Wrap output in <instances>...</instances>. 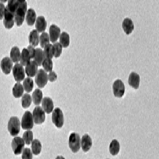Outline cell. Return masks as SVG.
<instances>
[{
  "label": "cell",
  "mask_w": 159,
  "mask_h": 159,
  "mask_svg": "<svg viewBox=\"0 0 159 159\" xmlns=\"http://www.w3.org/2000/svg\"><path fill=\"white\" fill-rule=\"evenodd\" d=\"M5 7L3 3H0V20H2L4 17Z\"/></svg>",
  "instance_id": "39"
},
{
  "label": "cell",
  "mask_w": 159,
  "mask_h": 159,
  "mask_svg": "<svg viewBox=\"0 0 159 159\" xmlns=\"http://www.w3.org/2000/svg\"><path fill=\"white\" fill-rule=\"evenodd\" d=\"M36 20V14L35 11L33 8H30L27 10L25 16V20L28 25H33L35 23Z\"/></svg>",
  "instance_id": "20"
},
{
  "label": "cell",
  "mask_w": 159,
  "mask_h": 159,
  "mask_svg": "<svg viewBox=\"0 0 159 159\" xmlns=\"http://www.w3.org/2000/svg\"><path fill=\"white\" fill-rule=\"evenodd\" d=\"M35 82L39 88H43L48 82V75L43 70H39L36 75Z\"/></svg>",
  "instance_id": "9"
},
{
  "label": "cell",
  "mask_w": 159,
  "mask_h": 159,
  "mask_svg": "<svg viewBox=\"0 0 159 159\" xmlns=\"http://www.w3.org/2000/svg\"><path fill=\"white\" fill-rule=\"evenodd\" d=\"M12 93L16 98H20L24 93V87L20 83L15 84L14 87L12 89Z\"/></svg>",
  "instance_id": "29"
},
{
  "label": "cell",
  "mask_w": 159,
  "mask_h": 159,
  "mask_svg": "<svg viewBox=\"0 0 159 159\" xmlns=\"http://www.w3.org/2000/svg\"><path fill=\"white\" fill-rule=\"evenodd\" d=\"M61 34L60 28L55 24H52L49 28L50 41L52 43H56Z\"/></svg>",
  "instance_id": "12"
},
{
  "label": "cell",
  "mask_w": 159,
  "mask_h": 159,
  "mask_svg": "<svg viewBox=\"0 0 159 159\" xmlns=\"http://www.w3.org/2000/svg\"><path fill=\"white\" fill-rule=\"evenodd\" d=\"M29 42L30 46L33 47L38 46L39 43V36L36 30H33L29 36Z\"/></svg>",
  "instance_id": "21"
},
{
  "label": "cell",
  "mask_w": 159,
  "mask_h": 159,
  "mask_svg": "<svg viewBox=\"0 0 159 159\" xmlns=\"http://www.w3.org/2000/svg\"><path fill=\"white\" fill-rule=\"evenodd\" d=\"M22 86L24 87V90H25V92H31L34 87L33 80L31 78H29V77L26 78L25 79H24Z\"/></svg>",
  "instance_id": "30"
},
{
  "label": "cell",
  "mask_w": 159,
  "mask_h": 159,
  "mask_svg": "<svg viewBox=\"0 0 159 159\" xmlns=\"http://www.w3.org/2000/svg\"><path fill=\"white\" fill-rule=\"evenodd\" d=\"M32 115L33 118V121L36 124H42L45 120V111L40 107H36L34 109Z\"/></svg>",
  "instance_id": "8"
},
{
  "label": "cell",
  "mask_w": 159,
  "mask_h": 159,
  "mask_svg": "<svg viewBox=\"0 0 159 159\" xmlns=\"http://www.w3.org/2000/svg\"><path fill=\"white\" fill-rule=\"evenodd\" d=\"M53 50H54V56L56 58L59 57L62 51V47L61 45L58 42L55 43L53 45Z\"/></svg>",
  "instance_id": "36"
},
{
  "label": "cell",
  "mask_w": 159,
  "mask_h": 159,
  "mask_svg": "<svg viewBox=\"0 0 159 159\" xmlns=\"http://www.w3.org/2000/svg\"><path fill=\"white\" fill-rule=\"evenodd\" d=\"M3 18H4L3 24H4L5 27L8 30L12 28L15 23L14 15V14H12L11 12H10L7 7H5Z\"/></svg>",
  "instance_id": "11"
},
{
  "label": "cell",
  "mask_w": 159,
  "mask_h": 159,
  "mask_svg": "<svg viewBox=\"0 0 159 159\" xmlns=\"http://www.w3.org/2000/svg\"><path fill=\"white\" fill-rule=\"evenodd\" d=\"M60 39V44L62 47V48H67L70 45V35L66 32H62L59 36Z\"/></svg>",
  "instance_id": "27"
},
{
  "label": "cell",
  "mask_w": 159,
  "mask_h": 159,
  "mask_svg": "<svg viewBox=\"0 0 159 159\" xmlns=\"http://www.w3.org/2000/svg\"><path fill=\"white\" fill-rule=\"evenodd\" d=\"M32 99L34 104L36 106H38L42 101L43 99V93L40 89H36L33 93Z\"/></svg>",
  "instance_id": "24"
},
{
  "label": "cell",
  "mask_w": 159,
  "mask_h": 159,
  "mask_svg": "<svg viewBox=\"0 0 159 159\" xmlns=\"http://www.w3.org/2000/svg\"><path fill=\"white\" fill-rule=\"evenodd\" d=\"M13 75H14V79L16 82H20L24 80L25 78V71L23 66L20 64H16V65L13 67Z\"/></svg>",
  "instance_id": "10"
},
{
  "label": "cell",
  "mask_w": 159,
  "mask_h": 159,
  "mask_svg": "<svg viewBox=\"0 0 159 159\" xmlns=\"http://www.w3.org/2000/svg\"><path fill=\"white\" fill-rule=\"evenodd\" d=\"M27 50H28V52L30 54L31 59H34V55H35V49H34V48L32 46H29L28 47Z\"/></svg>",
  "instance_id": "40"
},
{
  "label": "cell",
  "mask_w": 159,
  "mask_h": 159,
  "mask_svg": "<svg viewBox=\"0 0 159 159\" xmlns=\"http://www.w3.org/2000/svg\"><path fill=\"white\" fill-rule=\"evenodd\" d=\"M0 67L5 75H9L13 68V62L10 57H4L0 63Z\"/></svg>",
  "instance_id": "13"
},
{
  "label": "cell",
  "mask_w": 159,
  "mask_h": 159,
  "mask_svg": "<svg viewBox=\"0 0 159 159\" xmlns=\"http://www.w3.org/2000/svg\"><path fill=\"white\" fill-rule=\"evenodd\" d=\"M22 139L24 140L25 144L27 145H30L32 141H33V133L31 130H27L25 131L24 134Z\"/></svg>",
  "instance_id": "34"
},
{
  "label": "cell",
  "mask_w": 159,
  "mask_h": 159,
  "mask_svg": "<svg viewBox=\"0 0 159 159\" xmlns=\"http://www.w3.org/2000/svg\"><path fill=\"white\" fill-rule=\"evenodd\" d=\"M43 54L45 57L47 59H52L54 57V50H53V45L51 44H48L44 47Z\"/></svg>",
  "instance_id": "32"
},
{
  "label": "cell",
  "mask_w": 159,
  "mask_h": 159,
  "mask_svg": "<svg viewBox=\"0 0 159 159\" xmlns=\"http://www.w3.org/2000/svg\"><path fill=\"white\" fill-rule=\"evenodd\" d=\"M120 147L119 142L116 139H113L110 144V152L113 156L116 155L120 152Z\"/></svg>",
  "instance_id": "28"
},
{
  "label": "cell",
  "mask_w": 159,
  "mask_h": 159,
  "mask_svg": "<svg viewBox=\"0 0 159 159\" xmlns=\"http://www.w3.org/2000/svg\"><path fill=\"white\" fill-rule=\"evenodd\" d=\"M125 85L121 80H116L113 84V93L116 98H122L125 94Z\"/></svg>",
  "instance_id": "7"
},
{
  "label": "cell",
  "mask_w": 159,
  "mask_h": 159,
  "mask_svg": "<svg viewBox=\"0 0 159 159\" xmlns=\"http://www.w3.org/2000/svg\"><path fill=\"white\" fill-rule=\"evenodd\" d=\"M27 2L24 0H19V4L14 13V20L17 26L22 25L27 13Z\"/></svg>",
  "instance_id": "1"
},
{
  "label": "cell",
  "mask_w": 159,
  "mask_h": 159,
  "mask_svg": "<svg viewBox=\"0 0 159 159\" xmlns=\"http://www.w3.org/2000/svg\"><path fill=\"white\" fill-rule=\"evenodd\" d=\"M8 130L12 136H16L19 134L20 130V123L19 118L12 116L10 118L8 123Z\"/></svg>",
  "instance_id": "2"
},
{
  "label": "cell",
  "mask_w": 159,
  "mask_h": 159,
  "mask_svg": "<svg viewBox=\"0 0 159 159\" xmlns=\"http://www.w3.org/2000/svg\"><path fill=\"white\" fill-rule=\"evenodd\" d=\"M81 140L80 136L75 132H73L70 136L69 147L73 153H77L80 148Z\"/></svg>",
  "instance_id": "3"
},
{
  "label": "cell",
  "mask_w": 159,
  "mask_h": 159,
  "mask_svg": "<svg viewBox=\"0 0 159 159\" xmlns=\"http://www.w3.org/2000/svg\"><path fill=\"white\" fill-rule=\"evenodd\" d=\"M34 126V121L32 113L27 111H25L22 118L21 127L24 130H30Z\"/></svg>",
  "instance_id": "5"
},
{
  "label": "cell",
  "mask_w": 159,
  "mask_h": 159,
  "mask_svg": "<svg viewBox=\"0 0 159 159\" xmlns=\"http://www.w3.org/2000/svg\"><path fill=\"white\" fill-rule=\"evenodd\" d=\"M57 78V75L54 71H50L49 72V74L48 75V80H49V81L51 82H55Z\"/></svg>",
  "instance_id": "38"
},
{
  "label": "cell",
  "mask_w": 159,
  "mask_h": 159,
  "mask_svg": "<svg viewBox=\"0 0 159 159\" xmlns=\"http://www.w3.org/2000/svg\"><path fill=\"white\" fill-rule=\"evenodd\" d=\"M56 159H65V158L62 156H57Z\"/></svg>",
  "instance_id": "41"
},
{
  "label": "cell",
  "mask_w": 159,
  "mask_h": 159,
  "mask_svg": "<svg viewBox=\"0 0 159 159\" xmlns=\"http://www.w3.org/2000/svg\"><path fill=\"white\" fill-rule=\"evenodd\" d=\"M30 56L28 52V50L27 48H23L21 54H20V64L23 66H26L30 62Z\"/></svg>",
  "instance_id": "26"
},
{
  "label": "cell",
  "mask_w": 159,
  "mask_h": 159,
  "mask_svg": "<svg viewBox=\"0 0 159 159\" xmlns=\"http://www.w3.org/2000/svg\"><path fill=\"white\" fill-rule=\"evenodd\" d=\"M25 143L20 137H15L11 141V148L14 154L19 155L22 153L24 149Z\"/></svg>",
  "instance_id": "6"
},
{
  "label": "cell",
  "mask_w": 159,
  "mask_h": 159,
  "mask_svg": "<svg viewBox=\"0 0 159 159\" xmlns=\"http://www.w3.org/2000/svg\"><path fill=\"white\" fill-rule=\"evenodd\" d=\"M92 145V140L89 134L83 136L81 140V147L84 152H87L90 150Z\"/></svg>",
  "instance_id": "17"
},
{
  "label": "cell",
  "mask_w": 159,
  "mask_h": 159,
  "mask_svg": "<svg viewBox=\"0 0 159 159\" xmlns=\"http://www.w3.org/2000/svg\"><path fill=\"white\" fill-rule=\"evenodd\" d=\"M42 146L38 139H34L31 143V152L35 155H38L42 152Z\"/></svg>",
  "instance_id": "25"
},
{
  "label": "cell",
  "mask_w": 159,
  "mask_h": 159,
  "mask_svg": "<svg viewBox=\"0 0 159 159\" xmlns=\"http://www.w3.org/2000/svg\"><path fill=\"white\" fill-rule=\"evenodd\" d=\"M128 82H129V84L132 88L134 89H138L139 87V84H140L139 75L135 72L130 73L129 76Z\"/></svg>",
  "instance_id": "14"
},
{
  "label": "cell",
  "mask_w": 159,
  "mask_h": 159,
  "mask_svg": "<svg viewBox=\"0 0 159 159\" xmlns=\"http://www.w3.org/2000/svg\"><path fill=\"white\" fill-rule=\"evenodd\" d=\"M45 59L43 51L39 48H38L35 49V55L34 57V61L37 64L38 66H40L43 61V60Z\"/></svg>",
  "instance_id": "22"
},
{
  "label": "cell",
  "mask_w": 159,
  "mask_h": 159,
  "mask_svg": "<svg viewBox=\"0 0 159 159\" xmlns=\"http://www.w3.org/2000/svg\"><path fill=\"white\" fill-rule=\"evenodd\" d=\"M38 66L34 61H30L25 66V71L26 75L29 76V78L36 76L38 72Z\"/></svg>",
  "instance_id": "15"
},
{
  "label": "cell",
  "mask_w": 159,
  "mask_h": 159,
  "mask_svg": "<svg viewBox=\"0 0 159 159\" xmlns=\"http://www.w3.org/2000/svg\"><path fill=\"white\" fill-rule=\"evenodd\" d=\"M42 65L43 66V68L45 72H50L53 70V62L50 59L45 58L43 60Z\"/></svg>",
  "instance_id": "35"
},
{
  "label": "cell",
  "mask_w": 159,
  "mask_h": 159,
  "mask_svg": "<svg viewBox=\"0 0 159 159\" xmlns=\"http://www.w3.org/2000/svg\"><path fill=\"white\" fill-rule=\"evenodd\" d=\"M52 120L53 124H54L57 128L60 129L63 126L64 122V115L62 110L60 108H56L54 111H53L52 115Z\"/></svg>",
  "instance_id": "4"
},
{
  "label": "cell",
  "mask_w": 159,
  "mask_h": 159,
  "mask_svg": "<svg viewBox=\"0 0 159 159\" xmlns=\"http://www.w3.org/2000/svg\"><path fill=\"white\" fill-rule=\"evenodd\" d=\"M20 52L17 47H14L10 51V59L13 62L17 63L20 61Z\"/></svg>",
  "instance_id": "23"
},
{
  "label": "cell",
  "mask_w": 159,
  "mask_h": 159,
  "mask_svg": "<svg viewBox=\"0 0 159 159\" xmlns=\"http://www.w3.org/2000/svg\"><path fill=\"white\" fill-rule=\"evenodd\" d=\"M32 102L31 96L28 94H25L23 95L21 100L22 106L24 108H28L30 107Z\"/></svg>",
  "instance_id": "31"
},
{
  "label": "cell",
  "mask_w": 159,
  "mask_h": 159,
  "mask_svg": "<svg viewBox=\"0 0 159 159\" xmlns=\"http://www.w3.org/2000/svg\"><path fill=\"white\" fill-rule=\"evenodd\" d=\"M22 153V159H33V153L30 148H24Z\"/></svg>",
  "instance_id": "37"
},
{
  "label": "cell",
  "mask_w": 159,
  "mask_h": 159,
  "mask_svg": "<svg viewBox=\"0 0 159 159\" xmlns=\"http://www.w3.org/2000/svg\"><path fill=\"white\" fill-rule=\"evenodd\" d=\"M39 43H40L41 47L44 48L47 45L50 44V38L47 33L43 32L39 37Z\"/></svg>",
  "instance_id": "33"
},
{
  "label": "cell",
  "mask_w": 159,
  "mask_h": 159,
  "mask_svg": "<svg viewBox=\"0 0 159 159\" xmlns=\"http://www.w3.org/2000/svg\"><path fill=\"white\" fill-rule=\"evenodd\" d=\"M42 109L47 114H50L52 112L54 105L52 99L50 98L45 97L42 99Z\"/></svg>",
  "instance_id": "16"
},
{
  "label": "cell",
  "mask_w": 159,
  "mask_h": 159,
  "mask_svg": "<svg viewBox=\"0 0 159 159\" xmlns=\"http://www.w3.org/2000/svg\"><path fill=\"white\" fill-rule=\"evenodd\" d=\"M36 30L38 33H43L47 28V21L43 16H39L36 20Z\"/></svg>",
  "instance_id": "18"
},
{
  "label": "cell",
  "mask_w": 159,
  "mask_h": 159,
  "mask_svg": "<svg viewBox=\"0 0 159 159\" xmlns=\"http://www.w3.org/2000/svg\"><path fill=\"white\" fill-rule=\"evenodd\" d=\"M122 28L126 34H130L134 29V25L132 20L129 18H125L122 22Z\"/></svg>",
  "instance_id": "19"
}]
</instances>
